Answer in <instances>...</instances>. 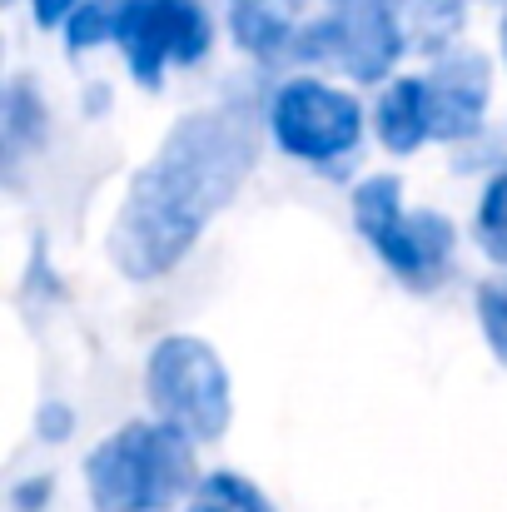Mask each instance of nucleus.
I'll return each instance as SVG.
<instances>
[{
	"label": "nucleus",
	"mask_w": 507,
	"mask_h": 512,
	"mask_svg": "<svg viewBox=\"0 0 507 512\" xmlns=\"http://www.w3.org/2000/svg\"><path fill=\"white\" fill-rule=\"evenodd\" d=\"M259 160V125L249 105H209L184 115L130 179L110 224V259L125 279L150 284L169 274L214 214L239 194Z\"/></svg>",
	"instance_id": "nucleus-1"
},
{
	"label": "nucleus",
	"mask_w": 507,
	"mask_h": 512,
	"mask_svg": "<svg viewBox=\"0 0 507 512\" xmlns=\"http://www.w3.org/2000/svg\"><path fill=\"white\" fill-rule=\"evenodd\" d=\"M194 443L169 423H125L85 458L95 512H169L199 488Z\"/></svg>",
	"instance_id": "nucleus-2"
},
{
	"label": "nucleus",
	"mask_w": 507,
	"mask_h": 512,
	"mask_svg": "<svg viewBox=\"0 0 507 512\" xmlns=\"http://www.w3.org/2000/svg\"><path fill=\"white\" fill-rule=\"evenodd\" d=\"M145 398L155 408V423H169L189 443L224 438L234 418V393L224 358L194 334H169L145 358Z\"/></svg>",
	"instance_id": "nucleus-3"
},
{
	"label": "nucleus",
	"mask_w": 507,
	"mask_h": 512,
	"mask_svg": "<svg viewBox=\"0 0 507 512\" xmlns=\"http://www.w3.org/2000/svg\"><path fill=\"white\" fill-rule=\"evenodd\" d=\"M353 224L378 249V259L408 284H428L453 259L448 214L403 209V179L398 174H368L353 189Z\"/></svg>",
	"instance_id": "nucleus-4"
},
{
	"label": "nucleus",
	"mask_w": 507,
	"mask_h": 512,
	"mask_svg": "<svg viewBox=\"0 0 507 512\" xmlns=\"http://www.w3.org/2000/svg\"><path fill=\"white\" fill-rule=\"evenodd\" d=\"M289 55L329 65L358 85L383 80L403 55L398 0H324V10L304 20Z\"/></svg>",
	"instance_id": "nucleus-5"
},
{
	"label": "nucleus",
	"mask_w": 507,
	"mask_h": 512,
	"mask_svg": "<svg viewBox=\"0 0 507 512\" xmlns=\"http://www.w3.org/2000/svg\"><path fill=\"white\" fill-rule=\"evenodd\" d=\"M115 45L130 75L160 90L169 65H199L209 55L214 25L199 0H115Z\"/></svg>",
	"instance_id": "nucleus-6"
},
{
	"label": "nucleus",
	"mask_w": 507,
	"mask_h": 512,
	"mask_svg": "<svg viewBox=\"0 0 507 512\" xmlns=\"http://www.w3.org/2000/svg\"><path fill=\"white\" fill-rule=\"evenodd\" d=\"M269 135L304 165H334L363 140V105L324 80H284L269 105Z\"/></svg>",
	"instance_id": "nucleus-7"
},
{
	"label": "nucleus",
	"mask_w": 507,
	"mask_h": 512,
	"mask_svg": "<svg viewBox=\"0 0 507 512\" xmlns=\"http://www.w3.org/2000/svg\"><path fill=\"white\" fill-rule=\"evenodd\" d=\"M423 90H428L433 140H468V135L483 130L493 70H488V60L473 55V50H448V55H438V65L423 75Z\"/></svg>",
	"instance_id": "nucleus-8"
},
{
	"label": "nucleus",
	"mask_w": 507,
	"mask_h": 512,
	"mask_svg": "<svg viewBox=\"0 0 507 512\" xmlns=\"http://www.w3.org/2000/svg\"><path fill=\"white\" fill-rule=\"evenodd\" d=\"M378 140L388 155H413L418 145L433 140V120H428V90L423 75H403L383 90L378 100Z\"/></svg>",
	"instance_id": "nucleus-9"
},
{
	"label": "nucleus",
	"mask_w": 507,
	"mask_h": 512,
	"mask_svg": "<svg viewBox=\"0 0 507 512\" xmlns=\"http://www.w3.org/2000/svg\"><path fill=\"white\" fill-rule=\"evenodd\" d=\"M184 512H274V503L259 493V483H249L239 473H209L194 488Z\"/></svg>",
	"instance_id": "nucleus-10"
},
{
	"label": "nucleus",
	"mask_w": 507,
	"mask_h": 512,
	"mask_svg": "<svg viewBox=\"0 0 507 512\" xmlns=\"http://www.w3.org/2000/svg\"><path fill=\"white\" fill-rule=\"evenodd\" d=\"M473 234H478V244H483L488 259L507 264V170L483 189V199H478V219H473Z\"/></svg>",
	"instance_id": "nucleus-11"
},
{
	"label": "nucleus",
	"mask_w": 507,
	"mask_h": 512,
	"mask_svg": "<svg viewBox=\"0 0 507 512\" xmlns=\"http://www.w3.org/2000/svg\"><path fill=\"white\" fill-rule=\"evenodd\" d=\"M458 5H463V0H398L403 35H408V25H413V35H418L423 45L443 40V35L458 25Z\"/></svg>",
	"instance_id": "nucleus-12"
},
{
	"label": "nucleus",
	"mask_w": 507,
	"mask_h": 512,
	"mask_svg": "<svg viewBox=\"0 0 507 512\" xmlns=\"http://www.w3.org/2000/svg\"><path fill=\"white\" fill-rule=\"evenodd\" d=\"M40 130H45V105L30 95V85H10V95H5V145H10V155H20V145L35 140Z\"/></svg>",
	"instance_id": "nucleus-13"
},
{
	"label": "nucleus",
	"mask_w": 507,
	"mask_h": 512,
	"mask_svg": "<svg viewBox=\"0 0 507 512\" xmlns=\"http://www.w3.org/2000/svg\"><path fill=\"white\" fill-rule=\"evenodd\" d=\"M65 40H70V50H90L100 40H115V0H90L85 10H75L65 25Z\"/></svg>",
	"instance_id": "nucleus-14"
},
{
	"label": "nucleus",
	"mask_w": 507,
	"mask_h": 512,
	"mask_svg": "<svg viewBox=\"0 0 507 512\" xmlns=\"http://www.w3.org/2000/svg\"><path fill=\"white\" fill-rule=\"evenodd\" d=\"M478 324L493 343V353L507 363V289L503 284H483L478 289Z\"/></svg>",
	"instance_id": "nucleus-15"
},
{
	"label": "nucleus",
	"mask_w": 507,
	"mask_h": 512,
	"mask_svg": "<svg viewBox=\"0 0 507 512\" xmlns=\"http://www.w3.org/2000/svg\"><path fill=\"white\" fill-rule=\"evenodd\" d=\"M85 5H90V0H30V15H35V25H40V30H55V25L65 30V25H70V15H75V10H85Z\"/></svg>",
	"instance_id": "nucleus-16"
},
{
	"label": "nucleus",
	"mask_w": 507,
	"mask_h": 512,
	"mask_svg": "<svg viewBox=\"0 0 507 512\" xmlns=\"http://www.w3.org/2000/svg\"><path fill=\"white\" fill-rule=\"evenodd\" d=\"M65 428H70V413H65L60 403L40 408V433H45V438H65Z\"/></svg>",
	"instance_id": "nucleus-17"
},
{
	"label": "nucleus",
	"mask_w": 507,
	"mask_h": 512,
	"mask_svg": "<svg viewBox=\"0 0 507 512\" xmlns=\"http://www.w3.org/2000/svg\"><path fill=\"white\" fill-rule=\"evenodd\" d=\"M50 498V483L40 478V483H20V493H15V503H20V512H35V503H45Z\"/></svg>",
	"instance_id": "nucleus-18"
},
{
	"label": "nucleus",
	"mask_w": 507,
	"mask_h": 512,
	"mask_svg": "<svg viewBox=\"0 0 507 512\" xmlns=\"http://www.w3.org/2000/svg\"><path fill=\"white\" fill-rule=\"evenodd\" d=\"M503 60H507V10H503Z\"/></svg>",
	"instance_id": "nucleus-19"
}]
</instances>
